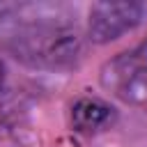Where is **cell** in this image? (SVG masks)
<instances>
[{"mask_svg":"<svg viewBox=\"0 0 147 147\" xmlns=\"http://www.w3.org/2000/svg\"><path fill=\"white\" fill-rule=\"evenodd\" d=\"M7 48L18 62L32 69L62 71L71 69L80 60L83 37L78 34L76 28L67 23L41 21L18 28L9 37Z\"/></svg>","mask_w":147,"mask_h":147,"instance_id":"cell-1","label":"cell"},{"mask_svg":"<svg viewBox=\"0 0 147 147\" xmlns=\"http://www.w3.org/2000/svg\"><path fill=\"white\" fill-rule=\"evenodd\" d=\"M101 85L129 106H147V55L142 51L115 55L101 69Z\"/></svg>","mask_w":147,"mask_h":147,"instance_id":"cell-2","label":"cell"},{"mask_svg":"<svg viewBox=\"0 0 147 147\" xmlns=\"http://www.w3.org/2000/svg\"><path fill=\"white\" fill-rule=\"evenodd\" d=\"M145 16L140 2H96L90 9L87 34L94 44H108L136 28Z\"/></svg>","mask_w":147,"mask_h":147,"instance_id":"cell-3","label":"cell"},{"mask_svg":"<svg viewBox=\"0 0 147 147\" xmlns=\"http://www.w3.org/2000/svg\"><path fill=\"white\" fill-rule=\"evenodd\" d=\"M115 122V108L101 99L83 96L71 106V126L78 133H96Z\"/></svg>","mask_w":147,"mask_h":147,"instance_id":"cell-4","label":"cell"},{"mask_svg":"<svg viewBox=\"0 0 147 147\" xmlns=\"http://www.w3.org/2000/svg\"><path fill=\"white\" fill-rule=\"evenodd\" d=\"M2 85H5V62L0 60V92H2Z\"/></svg>","mask_w":147,"mask_h":147,"instance_id":"cell-5","label":"cell"}]
</instances>
